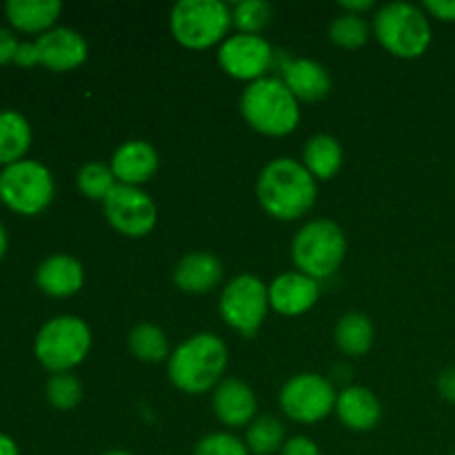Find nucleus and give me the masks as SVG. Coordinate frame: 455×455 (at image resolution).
<instances>
[{"label":"nucleus","instance_id":"36","mask_svg":"<svg viewBox=\"0 0 455 455\" xmlns=\"http://www.w3.org/2000/svg\"><path fill=\"white\" fill-rule=\"evenodd\" d=\"M438 391L443 394L444 400L455 404V367L444 369L438 378Z\"/></svg>","mask_w":455,"mask_h":455},{"label":"nucleus","instance_id":"21","mask_svg":"<svg viewBox=\"0 0 455 455\" xmlns=\"http://www.w3.org/2000/svg\"><path fill=\"white\" fill-rule=\"evenodd\" d=\"M62 4L58 0H9L4 4L12 27L25 34H47L58 20Z\"/></svg>","mask_w":455,"mask_h":455},{"label":"nucleus","instance_id":"35","mask_svg":"<svg viewBox=\"0 0 455 455\" xmlns=\"http://www.w3.org/2000/svg\"><path fill=\"white\" fill-rule=\"evenodd\" d=\"M18 67H34L40 65V56H38V47L36 43H20L18 44L16 58H13Z\"/></svg>","mask_w":455,"mask_h":455},{"label":"nucleus","instance_id":"24","mask_svg":"<svg viewBox=\"0 0 455 455\" xmlns=\"http://www.w3.org/2000/svg\"><path fill=\"white\" fill-rule=\"evenodd\" d=\"M336 345L347 355H364L373 345V324L364 314H347L336 324Z\"/></svg>","mask_w":455,"mask_h":455},{"label":"nucleus","instance_id":"31","mask_svg":"<svg viewBox=\"0 0 455 455\" xmlns=\"http://www.w3.org/2000/svg\"><path fill=\"white\" fill-rule=\"evenodd\" d=\"M194 455H249L247 444L231 434H212L204 435L196 444Z\"/></svg>","mask_w":455,"mask_h":455},{"label":"nucleus","instance_id":"37","mask_svg":"<svg viewBox=\"0 0 455 455\" xmlns=\"http://www.w3.org/2000/svg\"><path fill=\"white\" fill-rule=\"evenodd\" d=\"M340 9H345L347 13H355V16H360L363 12L373 9V0H342Z\"/></svg>","mask_w":455,"mask_h":455},{"label":"nucleus","instance_id":"39","mask_svg":"<svg viewBox=\"0 0 455 455\" xmlns=\"http://www.w3.org/2000/svg\"><path fill=\"white\" fill-rule=\"evenodd\" d=\"M4 251H7V231H4L3 222H0V258L4 256Z\"/></svg>","mask_w":455,"mask_h":455},{"label":"nucleus","instance_id":"27","mask_svg":"<svg viewBox=\"0 0 455 455\" xmlns=\"http://www.w3.org/2000/svg\"><path fill=\"white\" fill-rule=\"evenodd\" d=\"M76 182H78L80 194L87 196L89 200H102V203H105L107 196L114 191V187L118 185L111 167H107V164L102 163L83 164Z\"/></svg>","mask_w":455,"mask_h":455},{"label":"nucleus","instance_id":"40","mask_svg":"<svg viewBox=\"0 0 455 455\" xmlns=\"http://www.w3.org/2000/svg\"><path fill=\"white\" fill-rule=\"evenodd\" d=\"M102 455H133V453H129V451H107Z\"/></svg>","mask_w":455,"mask_h":455},{"label":"nucleus","instance_id":"28","mask_svg":"<svg viewBox=\"0 0 455 455\" xmlns=\"http://www.w3.org/2000/svg\"><path fill=\"white\" fill-rule=\"evenodd\" d=\"M329 38L342 49H358L369 40V25L363 16L342 13L329 27Z\"/></svg>","mask_w":455,"mask_h":455},{"label":"nucleus","instance_id":"5","mask_svg":"<svg viewBox=\"0 0 455 455\" xmlns=\"http://www.w3.org/2000/svg\"><path fill=\"white\" fill-rule=\"evenodd\" d=\"M231 25V7L222 0H180L169 16L176 43L196 52L225 43Z\"/></svg>","mask_w":455,"mask_h":455},{"label":"nucleus","instance_id":"14","mask_svg":"<svg viewBox=\"0 0 455 455\" xmlns=\"http://www.w3.org/2000/svg\"><path fill=\"white\" fill-rule=\"evenodd\" d=\"M36 47H38L40 65L58 71V74L76 69L89 56L87 40L78 31L69 29V27H56V29L38 36Z\"/></svg>","mask_w":455,"mask_h":455},{"label":"nucleus","instance_id":"13","mask_svg":"<svg viewBox=\"0 0 455 455\" xmlns=\"http://www.w3.org/2000/svg\"><path fill=\"white\" fill-rule=\"evenodd\" d=\"M280 71H283V83L287 84L289 92L305 102L323 100L331 89V76L320 62L309 60V58H289L287 53L275 52Z\"/></svg>","mask_w":455,"mask_h":455},{"label":"nucleus","instance_id":"41","mask_svg":"<svg viewBox=\"0 0 455 455\" xmlns=\"http://www.w3.org/2000/svg\"><path fill=\"white\" fill-rule=\"evenodd\" d=\"M453 455H455V453H453Z\"/></svg>","mask_w":455,"mask_h":455},{"label":"nucleus","instance_id":"30","mask_svg":"<svg viewBox=\"0 0 455 455\" xmlns=\"http://www.w3.org/2000/svg\"><path fill=\"white\" fill-rule=\"evenodd\" d=\"M47 400L58 411H71L83 400V387L78 378L71 376L69 371L53 373L47 380Z\"/></svg>","mask_w":455,"mask_h":455},{"label":"nucleus","instance_id":"10","mask_svg":"<svg viewBox=\"0 0 455 455\" xmlns=\"http://www.w3.org/2000/svg\"><path fill=\"white\" fill-rule=\"evenodd\" d=\"M336 389L318 373H300L287 380L280 391V407L284 416L296 422H318L336 409Z\"/></svg>","mask_w":455,"mask_h":455},{"label":"nucleus","instance_id":"29","mask_svg":"<svg viewBox=\"0 0 455 455\" xmlns=\"http://www.w3.org/2000/svg\"><path fill=\"white\" fill-rule=\"evenodd\" d=\"M231 20L240 34H253L265 29L271 20V4L265 0H243L231 7Z\"/></svg>","mask_w":455,"mask_h":455},{"label":"nucleus","instance_id":"12","mask_svg":"<svg viewBox=\"0 0 455 455\" xmlns=\"http://www.w3.org/2000/svg\"><path fill=\"white\" fill-rule=\"evenodd\" d=\"M218 62L222 71L235 80H256L267 78V71L274 67L275 52L262 36L235 34L225 38L218 49Z\"/></svg>","mask_w":455,"mask_h":455},{"label":"nucleus","instance_id":"25","mask_svg":"<svg viewBox=\"0 0 455 455\" xmlns=\"http://www.w3.org/2000/svg\"><path fill=\"white\" fill-rule=\"evenodd\" d=\"M129 349L142 363H163L169 355V340L156 324L140 323L129 333Z\"/></svg>","mask_w":455,"mask_h":455},{"label":"nucleus","instance_id":"16","mask_svg":"<svg viewBox=\"0 0 455 455\" xmlns=\"http://www.w3.org/2000/svg\"><path fill=\"white\" fill-rule=\"evenodd\" d=\"M158 151L154 145L145 140H129L114 151L111 172L118 185L140 187L154 178V173L158 172Z\"/></svg>","mask_w":455,"mask_h":455},{"label":"nucleus","instance_id":"6","mask_svg":"<svg viewBox=\"0 0 455 455\" xmlns=\"http://www.w3.org/2000/svg\"><path fill=\"white\" fill-rule=\"evenodd\" d=\"M347 240L333 220H311L291 243V258L298 271L314 280L331 278L345 260Z\"/></svg>","mask_w":455,"mask_h":455},{"label":"nucleus","instance_id":"22","mask_svg":"<svg viewBox=\"0 0 455 455\" xmlns=\"http://www.w3.org/2000/svg\"><path fill=\"white\" fill-rule=\"evenodd\" d=\"M305 169L315 178V180H329L336 176L342 167V147L329 133H318L309 138L302 151Z\"/></svg>","mask_w":455,"mask_h":455},{"label":"nucleus","instance_id":"8","mask_svg":"<svg viewBox=\"0 0 455 455\" xmlns=\"http://www.w3.org/2000/svg\"><path fill=\"white\" fill-rule=\"evenodd\" d=\"M53 198L52 172L36 160H20L0 173V200L20 216H38Z\"/></svg>","mask_w":455,"mask_h":455},{"label":"nucleus","instance_id":"2","mask_svg":"<svg viewBox=\"0 0 455 455\" xmlns=\"http://www.w3.org/2000/svg\"><path fill=\"white\" fill-rule=\"evenodd\" d=\"M229 363L227 345L213 333H196L169 355L167 373L172 385L182 394H207L220 385Z\"/></svg>","mask_w":455,"mask_h":455},{"label":"nucleus","instance_id":"9","mask_svg":"<svg viewBox=\"0 0 455 455\" xmlns=\"http://www.w3.org/2000/svg\"><path fill=\"white\" fill-rule=\"evenodd\" d=\"M269 287L258 275L243 274L229 280L220 296V315L243 338H253L269 311Z\"/></svg>","mask_w":455,"mask_h":455},{"label":"nucleus","instance_id":"26","mask_svg":"<svg viewBox=\"0 0 455 455\" xmlns=\"http://www.w3.org/2000/svg\"><path fill=\"white\" fill-rule=\"evenodd\" d=\"M284 427L278 418L262 416L256 418L247 427V449L256 455H271L284 447Z\"/></svg>","mask_w":455,"mask_h":455},{"label":"nucleus","instance_id":"23","mask_svg":"<svg viewBox=\"0 0 455 455\" xmlns=\"http://www.w3.org/2000/svg\"><path fill=\"white\" fill-rule=\"evenodd\" d=\"M31 127L18 111H0V164L20 163L29 151Z\"/></svg>","mask_w":455,"mask_h":455},{"label":"nucleus","instance_id":"3","mask_svg":"<svg viewBox=\"0 0 455 455\" xmlns=\"http://www.w3.org/2000/svg\"><path fill=\"white\" fill-rule=\"evenodd\" d=\"M240 111L247 124L265 136H289L300 123V105L280 78H262L249 84L240 98Z\"/></svg>","mask_w":455,"mask_h":455},{"label":"nucleus","instance_id":"1","mask_svg":"<svg viewBox=\"0 0 455 455\" xmlns=\"http://www.w3.org/2000/svg\"><path fill=\"white\" fill-rule=\"evenodd\" d=\"M256 196L260 207L275 220H298L314 209L318 185L293 158H275L258 176Z\"/></svg>","mask_w":455,"mask_h":455},{"label":"nucleus","instance_id":"19","mask_svg":"<svg viewBox=\"0 0 455 455\" xmlns=\"http://www.w3.org/2000/svg\"><path fill=\"white\" fill-rule=\"evenodd\" d=\"M336 413L345 427L354 431H371L380 420V403L367 387L351 385L338 394Z\"/></svg>","mask_w":455,"mask_h":455},{"label":"nucleus","instance_id":"15","mask_svg":"<svg viewBox=\"0 0 455 455\" xmlns=\"http://www.w3.org/2000/svg\"><path fill=\"white\" fill-rule=\"evenodd\" d=\"M318 280L309 278L300 271H287L269 284L271 309L283 315L307 314L318 302Z\"/></svg>","mask_w":455,"mask_h":455},{"label":"nucleus","instance_id":"17","mask_svg":"<svg viewBox=\"0 0 455 455\" xmlns=\"http://www.w3.org/2000/svg\"><path fill=\"white\" fill-rule=\"evenodd\" d=\"M256 395L243 380L227 378L213 389V411L227 427H249L256 416Z\"/></svg>","mask_w":455,"mask_h":455},{"label":"nucleus","instance_id":"38","mask_svg":"<svg viewBox=\"0 0 455 455\" xmlns=\"http://www.w3.org/2000/svg\"><path fill=\"white\" fill-rule=\"evenodd\" d=\"M0 455H20V451H18V444L4 434H0Z\"/></svg>","mask_w":455,"mask_h":455},{"label":"nucleus","instance_id":"32","mask_svg":"<svg viewBox=\"0 0 455 455\" xmlns=\"http://www.w3.org/2000/svg\"><path fill=\"white\" fill-rule=\"evenodd\" d=\"M280 455H323L320 453L318 444L307 435H296V438L287 440L284 447L280 449Z\"/></svg>","mask_w":455,"mask_h":455},{"label":"nucleus","instance_id":"18","mask_svg":"<svg viewBox=\"0 0 455 455\" xmlns=\"http://www.w3.org/2000/svg\"><path fill=\"white\" fill-rule=\"evenodd\" d=\"M84 283V269L76 258L58 253L40 262L36 271V284L43 289L47 296L69 298L80 291Z\"/></svg>","mask_w":455,"mask_h":455},{"label":"nucleus","instance_id":"34","mask_svg":"<svg viewBox=\"0 0 455 455\" xmlns=\"http://www.w3.org/2000/svg\"><path fill=\"white\" fill-rule=\"evenodd\" d=\"M18 40L16 36L12 34L9 29H4V27H0V67L7 65V62H13V58H16V52H18Z\"/></svg>","mask_w":455,"mask_h":455},{"label":"nucleus","instance_id":"20","mask_svg":"<svg viewBox=\"0 0 455 455\" xmlns=\"http://www.w3.org/2000/svg\"><path fill=\"white\" fill-rule=\"evenodd\" d=\"M222 280V265L213 253H187L173 269V283L187 293H207Z\"/></svg>","mask_w":455,"mask_h":455},{"label":"nucleus","instance_id":"4","mask_svg":"<svg viewBox=\"0 0 455 455\" xmlns=\"http://www.w3.org/2000/svg\"><path fill=\"white\" fill-rule=\"evenodd\" d=\"M378 43L395 58H420L431 44V25L425 9L411 3H389L373 18Z\"/></svg>","mask_w":455,"mask_h":455},{"label":"nucleus","instance_id":"33","mask_svg":"<svg viewBox=\"0 0 455 455\" xmlns=\"http://www.w3.org/2000/svg\"><path fill=\"white\" fill-rule=\"evenodd\" d=\"M422 9L444 22H455V0H425Z\"/></svg>","mask_w":455,"mask_h":455},{"label":"nucleus","instance_id":"7","mask_svg":"<svg viewBox=\"0 0 455 455\" xmlns=\"http://www.w3.org/2000/svg\"><path fill=\"white\" fill-rule=\"evenodd\" d=\"M92 349V329L78 315H58L43 324L34 342L38 363L52 373L78 367Z\"/></svg>","mask_w":455,"mask_h":455},{"label":"nucleus","instance_id":"11","mask_svg":"<svg viewBox=\"0 0 455 455\" xmlns=\"http://www.w3.org/2000/svg\"><path fill=\"white\" fill-rule=\"evenodd\" d=\"M105 218L118 234L129 238H142L154 231L158 222V207L140 187L116 185L102 203Z\"/></svg>","mask_w":455,"mask_h":455}]
</instances>
